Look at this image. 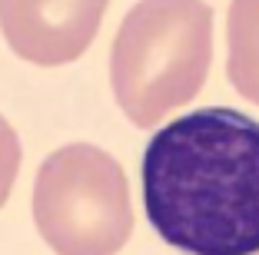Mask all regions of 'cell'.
<instances>
[{
	"label": "cell",
	"mask_w": 259,
	"mask_h": 255,
	"mask_svg": "<svg viewBox=\"0 0 259 255\" xmlns=\"http://www.w3.org/2000/svg\"><path fill=\"white\" fill-rule=\"evenodd\" d=\"M143 209L183 255H256L259 123L233 106L166 123L143 152Z\"/></svg>",
	"instance_id": "6da1fadb"
},
{
	"label": "cell",
	"mask_w": 259,
	"mask_h": 255,
	"mask_svg": "<svg viewBox=\"0 0 259 255\" xmlns=\"http://www.w3.org/2000/svg\"><path fill=\"white\" fill-rule=\"evenodd\" d=\"M209 60L213 10L206 0H140L110 50L116 106L133 126H156L203 90Z\"/></svg>",
	"instance_id": "7a4b0ae2"
},
{
	"label": "cell",
	"mask_w": 259,
	"mask_h": 255,
	"mask_svg": "<svg viewBox=\"0 0 259 255\" xmlns=\"http://www.w3.org/2000/svg\"><path fill=\"white\" fill-rule=\"evenodd\" d=\"M33 222L57 255H116L133 232L123 166L90 143L50 152L33 182Z\"/></svg>",
	"instance_id": "3957f363"
},
{
	"label": "cell",
	"mask_w": 259,
	"mask_h": 255,
	"mask_svg": "<svg viewBox=\"0 0 259 255\" xmlns=\"http://www.w3.org/2000/svg\"><path fill=\"white\" fill-rule=\"evenodd\" d=\"M110 0H0V33L27 63L63 67L97 40Z\"/></svg>",
	"instance_id": "277c9868"
},
{
	"label": "cell",
	"mask_w": 259,
	"mask_h": 255,
	"mask_svg": "<svg viewBox=\"0 0 259 255\" xmlns=\"http://www.w3.org/2000/svg\"><path fill=\"white\" fill-rule=\"evenodd\" d=\"M226 73L233 90L259 106V0H233L229 4Z\"/></svg>",
	"instance_id": "5b68a950"
},
{
	"label": "cell",
	"mask_w": 259,
	"mask_h": 255,
	"mask_svg": "<svg viewBox=\"0 0 259 255\" xmlns=\"http://www.w3.org/2000/svg\"><path fill=\"white\" fill-rule=\"evenodd\" d=\"M20 159H23L20 136H17V129L0 116V209H4V202H7L10 192H14L17 173H20Z\"/></svg>",
	"instance_id": "8992f818"
},
{
	"label": "cell",
	"mask_w": 259,
	"mask_h": 255,
	"mask_svg": "<svg viewBox=\"0 0 259 255\" xmlns=\"http://www.w3.org/2000/svg\"><path fill=\"white\" fill-rule=\"evenodd\" d=\"M256 255H259V252H256Z\"/></svg>",
	"instance_id": "52a82bcc"
}]
</instances>
